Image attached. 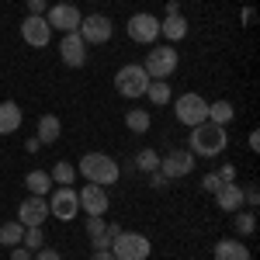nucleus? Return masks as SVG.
<instances>
[{"label": "nucleus", "instance_id": "nucleus-1", "mask_svg": "<svg viewBox=\"0 0 260 260\" xmlns=\"http://www.w3.org/2000/svg\"><path fill=\"white\" fill-rule=\"evenodd\" d=\"M225 146H229L225 125H215V121H201V125L191 128V136H187V153H191V156H201V160L222 156Z\"/></svg>", "mask_w": 260, "mask_h": 260}, {"label": "nucleus", "instance_id": "nucleus-2", "mask_svg": "<svg viewBox=\"0 0 260 260\" xmlns=\"http://www.w3.org/2000/svg\"><path fill=\"white\" fill-rule=\"evenodd\" d=\"M77 177H83L87 184L111 187V184H118L121 167H118V160L108 156V153H83L80 163H77Z\"/></svg>", "mask_w": 260, "mask_h": 260}, {"label": "nucleus", "instance_id": "nucleus-3", "mask_svg": "<svg viewBox=\"0 0 260 260\" xmlns=\"http://www.w3.org/2000/svg\"><path fill=\"white\" fill-rule=\"evenodd\" d=\"M177 66H180V52L174 45H167V42L153 45V49L146 52V59H142V70L149 73V80H167V77H174Z\"/></svg>", "mask_w": 260, "mask_h": 260}, {"label": "nucleus", "instance_id": "nucleus-4", "mask_svg": "<svg viewBox=\"0 0 260 260\" xmlns=\"http://www.w3.org/2000/svg\"><path fill=\"white\" fill-rule=\"evenodd\" d=\"M146 87H149V73L142 70V62H128L115 73V90L125 101H139L146 98Z\"/></svg>", "mask_w": 260, "mask_h": 260}, {"label": "nucleus", "instance_id": "nucleus-5", "mask_svg": "<svg viewBox=\"0 0 260 260\" xmlns=\"http://www.w3.org/2000/svg\"><path fill=\"white\" fill-rule=\"evenodd\" d=\"M111 253H115V260H149L153 243H149V236H142V233L121 229L118 236H115V243H111Z\"/></svg>", "mask_w": 260, "mask_h": 260}, {"label": "nucleus", "instance_id": "nucleus-6", "mask_svg": "<svg viewBox=\"0 0 260 260\" xmlns=\"http://www.w3.org/2000/svg\"><path fill=\"white\" fill-rule=\"evenodd\" d=\"M174 118L180 125H187V128H194L201 121H208V101L201 98L198 90H187V94H180L174 101Z\"/></svg>", "mask_w": 260, "mask_h": 260}, {"label": "nucleus", "instance_id": "nucleus-7", "mask_svg": "<svg viewBox=\"0 0 260 260\" xmlns=\"http://www.w3.org/2000/svg\"><path fill=\"white\" fill-rule=\"evenodd\" d=\"M77 35L87 42V49L90 45H104V42H111V35H115V21L108 18V14H83Z\"/></svg>", "mask_w": 260, "mask_h": 260}, {"label": "nucleus", "instance_id": "nucleus-8", "mask_svg": "<svg viewBox=\"0 0 260 260\" xmlns=\"http://www.w3.org/2000/svg\"><path fill=\"white\" fill-rule=\"evenodd\" d=\"M45 201H49V215L59 222H73L80 215V198L73 187H56V191H49Z\"/></svg>", "mask_w": 260, "mask_h": 260}, {"label": "nucleus", "instance_id": "nucleus-9", "mask_svg": "<svg viewBox=\"0 0 260 260\" xmlns=\"http://www.w3.org/2000/svg\"><path fill=\"white\" fill-rule=\"evenodd\" d=\"M128 39L136 45H156V39H160V18L149 14V11L132 14L128 18Z\"/></svg>", "mask_w": 260, "mask_h": 260}, {"label": "nucleus", "instance_id": "nucleus-10", "mask_svg": "<svg viewBox=\"0 0 260 260\" xmlns=\"http://www.w3.org/2000/svg\"><path fill=\"white\" fill-rule=\"evenodd\" d=\"M45 21H49V28L52 31H62V35H70V31H77L80 28V7L77 4H52L49 11H45Z\"/></svg>", "mask_w": 260, "mask_h": 260}, {"label": "nucleus", "instance_id": "nucleus-11", "mask_svg": "<svg viewBox=\"0 0 260 260\" xmlns=\"http://www.w3.org/2000/svg\"><path fill=\"white\" fill-rule=\"evenodd\" d=\"M194 167H198V160H194L187 149H170L167 156H160V174L167 180L187 177V174H194Z\"/></svg>", "mask_w": 260, "mask_h": 260}, {"label": "nucleus", "instance_id": "nucleus-12", "mask_svg": "<svg viewBox=\"0 0 260 260\" xmlns=\"http://www.w3.org/2000/svg\"><path fill=\"white\" fill-rule=\"evenodd\" d=\"M77 198H80L83 215H108V208H111L108 187H101V184H83L80 191H77Z\"/></svg>", "mask_w": 260, "mask_h": 260}, {"label": "nucleus", "instance_id": "nucleus-13", "mask_svg": "<svg viewBox=\"0 0 260 260\" xmlns=\"http://www.w3.org/2000/svg\"><path fill=\"white\" fill-rule=\"evenodd\" d=\"M21 39L28 42L31 49H45L52 42V28H49L45 14H28V18L21 21Z\"/></svg>", "mask_w": 260, "mask_h": 260}, {"label": "nucleus", "instance_id": "nucleus-14", "mask_svg": "<svg viewBox=\"0 0 260 260\" xmlns=\"http://www.w3.org/2000/svg\"><path fill=\"white\" fill-rule=\"evenodd\" d=\"M49 219V201L39 198V194H28V198L18 205V222L24 229H35V225H45Z\"/></svg>", "mask_w": 260, "mask_h": 260}, {"label": "nucleus", "instance_id": "nucleus-15", "mask_svg": "<svg viewBox=\"0 0 260 260\" xmlns=\"http://www.w3.org/2000/svg\"><path fill=\"white\" fill-rule=\"evenodd\" d=\"M59 59L66 62L70 70H80L83 62H87V42H83L77 31L62 35V42H59Z\"/></svg>", "mask_w": 260, "mask_h": 260}, {"label": "nucleus", "instance_id": "nucleus-16", "mask_svg": "<svg viewBox=\"0 0 260 260\" xmlns=\"http://www.w3.org/2000/svg\"><path fill=\"white\" fill-rule=\"evenodd\" d=\"M187 31H191V24L184 21V14H167V18H160V39L167 42V45L184 42V39H187Z\"/></svg>", "mask_w": 260, "mask_h": 260}, {"label": "nucleus", "instance_id": "nucleus-17", "mask_svg": "<svg viewBox=\"0 0 260 260\" xmlns=\"http://www.w3.org/2000/svg\"><path fill=\"white\" fill-rule=\"evenodd\" d=\"M21 121H24V111L18 101H0V136L21 132Z\"/></svg>", "mask_w": 260, "mask_h": 260}, {"label": "nucleus", "instance_id": "nucleus-18", "mask_svg": "<svg viewBox=\"0 0 260 260\" xmlns=\"http://www.w3.org/2000/svg\"><path fill=\"white\" fill-rule=\"evenodd\" d=\"M212 257L215 260H250V246L243 243V236H225V240L215 243V250H212Z\"/></svg>", "mask_w": 260, "mask_h": 260}, {"label": "nucleus", "instance_id": "nucleus-19", "mask_svg": "<svg viewBox=\"0 0 260 260\" xmlns=\"http://www.w3.org/2000/svg\"><path fill=\"white\" fill-rule=\"evenodd\" d=\"M215 205H219L222 212H240V208H243V187H240V180H236V184H222L219 191H215Z\"/></svg>", "mask_w": 260, "mask_h": 260}, {"label": "nucleus", "instance_id": "nucleus-20", "mask_svg": "<svg viewBox=\"0 0 260 260\" xmlns=\"http://www.w3.org/2000/svg\"><path fill=\"white\" fill-rule=\"evenodd\" d=\"M59 136H62V121L56 115H42L39 125H35V139L42 146H52V142H59Z\"/></svg>", "mask_w": 260, "mask_h": 260}, {"label": "nucleus", "instance_id": "nucleus-21", "mask_svg": "<svg viewBox=\"0 0 260 260\" xmlns=\"http://www.w3.org/2000/svg\"><path fill=\"white\" fill-rule=\"evenodd\" d=\"M24 187H28V194L45 198V194L52 191V177H49V170H28V174H24Z\"/></svg>", "mask_w": 260, "mask_h": 260}, {"label": "nucleus", "instance_id": "nucleus-22", "mask_svg": "<svg viewBox=\"0 0 260 260\" xmlns=\"http://www.w3.org/2000/svg\"><path fill=\"white\" fill-rule=\"evenodd\" d=\"M149 125H153V115H149L146 108H132V111L125 115V128H128L132 136H142V132H149Z\"/></svg>", "mask_w": 260, "mask_h": 260}, {"label": "nucleus", "instance_id": "nucleus-23", "mask_svg": "<svg viewBox=\"0 0 260 260\" xmlns=\"http://www.w3.org/2000/svg\"><path fill=\"white\" fill-rule=\"evenodd\" d=\"M146 101H149V104H156V108L170 104V101H174L170 83H167V80H149V87H146Z\"/></svg>", "mask_w": 260, "mask_h": 260}, {"label": "nucleus", "instance_id": "nucleus-24", "mask_svg": "<svg viewBox=\"0 0 260 260\" xmlns=\"http://www.w3.org/2000/svg\"><path fill=\"white\" fill-rule=\"evenodd\" d=\"M233 118H236L233 101H208V121H215V125H229Z\"/></svg>", "mask_w": 260, "mask_h": 260}, {"label": "nucleus", "instance_id": "nucleus-25", "mask_svg": "<svg viewBox=\"0 0 260 260\" xmlns=\"http://www.w3.org/2000/svg\"><path fill=\"white\" fill-rule=\"evenodd\" d=\"M49 177H52L56 187H73V184H77V167H73V163H66V160H59L52 170H49Z\"/></svg>", "mask_w": 260, "mask_h": 260}, {"label": "nucleus", "instance_id": "nucleus-26", "mask_svg": "<svg viewBox=\"0 0 260 260\" xmlns=\"http://www.w3.org/2000/svg\"><path fill=\"white\" fill-rule=\"evenodd\" d=\"M21 236H24V225H21L18 219H14V222H4V225H0V246L14 250V246H21Z\"/></svg>", "mask_w": 260, "mask_h": 260}, {"label": "nucleus", "instance_id": "nucleus-27", "mask_svg": "<svg viewBox=\"0 0 260 260\" xmlns=\"http://www.w3.org/2000/svg\"><path fill=\"white\" fill-rule=\"evenodd\" d=\"M132 167L142 170V174H156V170H160V153H156V149H139Z\"/></svg>", "mask_w": 260, "mask_h": 260}, {"label": "nucleus", "instance_id": "nucleus-28", "mask_svg": "<svg viewBox=\"0 0 260 260\" xmlns=\"http://www.w3.org/2000/svg\"><path fill=\"white\" fill-rule=\"evenodd\" d=\"M233 215H236L233 225H236L240 236H253V233H257V215H253V212H233Z\"/></svg>", "mask_w": 260, "mask_h": 260}, {"label": "nucleus", "instance_id": "nucleus-29", "mask_svg": "<svg viewBox=\"0 0 260 260\" xmlns=\"http://www.w3.org/2000/svg\"><path fill=\"white\" fill-rule=\"evenodd\" d=\"M21 246H24V250H31V253H35V250H42V246H45V233H42V225H35V229H24Z\"/></svg>", "mask_w": 260, "mask_h": 260}, {"label": "nucleus", "instance_id": "nucleus-30", "mask_svg": "<svg viewBox=\"0 0 260 260\" xmlns=\"http://www.w3.org/2000/svg\"><path fill=\"white\" fill-rule=\"evenodd\" d=\"M83 225H87V240L98 243L101 236H104V225H108V222H104V215H87V222H83Z\"/></svg>", "mask_w": 260, "mask_h": 260}, {"label": "nucleus", "instance_id": "nucleus-31", "mask_svg": "<svg viewBox=\"0 0 260 260\" xmlns=\"http://www.w3.org/2000/svg\"><path fill=\"white\" fill-rule=\"evenodd\" d=\"M215 174H219V180H222V184H236V177H240L233 163H222V167H219V170H215Z\"/></svg>", "mask_w": 260, "mask_h": 260}, {"label": "nucleus", "instance_id": "nucleus-32", "mask_svg": "<svg viewBox=\"0 0 260 260\" xmlns=\"http://www.w3.org/2000/svg\"><path fill=\"white\" fill-rule=\"evenodd\" d=\"M201 187H205L208 194H215V191H219V187H222L219 174H205V177H201Z\"/></svg>", "mask_w": 260, "mask_h": 260}, {"label": "nucleus", "instance_id": "nucleus-33", "mask_svg": "<svg viewBox=\"0 0 260 260\" xmlns=\"http://www.w3.org/2000/svg\"><path fill=\"white\" fill-rule=\"evenodd\" d=\"M243 205H250V208H257L260 205V191L250 184V187H243Z\"/></svg>", "mask_w": 260, "mask_h": 260}, {"label": "nucleus", "instance_id": "nucleus-34", "mask_svg": "<svg viewBox=\"0 0 260 260\" xmlns=\"http://www.w3.org/2000/svg\"><path fill=\"white\" fill-rule=\"evenodd\" d=\"M149 187H153V191H167V187H170V180L156 170V174H149Z\"/></svg>", "mask_w": 260, "mask_h": 260}, {"label": "nucleus", "instance_id": "nucleus-35", "mask_svg": "<svg viewBox=\"0 0 260 260\" xmlns=\"http://www.w3.org/2000/svg\"><path fill=\"white\" fill-rule=\"evenodd\" d=\"M28 4V14H45L49 11V0H24Z\"/></svg>", "mask_w": 260, "mask_h": 260}, {"label": "nucleus", "instance_id": "nucleus-36", "mask_svg": "<svg viewBox=\"0 0 260 260\" xmlns=\"http://www.w3.org/2000/svg\"><path fill=\"white\" fill-rule=\"evenodd\" d=\"M35 260H62L59 250H52V246H42V250H35Z\"/></svg>", "mask_w": 260, "mask_h": 260}, {"label": "nucleus", "instance_id": "nucleus-37", "mask_svg": "<svg viewBox=\"0 0 260 260\" xmlns=\"http://www.w3.org/2000/svg\"><path fill=\"white\" fill-rule=\"evenodd\" d=\"M11 260H35V253L24 250V246H14V250H11Z\"/></svg>", "mask_w": 260, "mask_h": 260}, {"label": "nucleus", "instance_id": "nucleus-38", "mask_svg": "<svg viewBox=\"0 0 260 260\" xmlns=\"http://www.w3.org/2000/svg\"><path fill=\"white\" fill-rule=\"evenodd\" d=\"M90 260H115V253H111V250H94Z\"/></svg>", "mask_w": 260, "mask_h": 260}, {"label": "nucleus", "instance_id": "nucleus-39", "mask_svg": "<svg viewBox=\"0 0 260 260\" xmlns=\"http://www.w3.org/2000/svg\"><path fill=\"white\" fill-rule=\"evenodd\" d=\"M253 18H257V14H253V7H243V24H246V28L253 24Z\"/></svg>", "mask_w": 260, "mask_h": 260}, {"label": "nucleus", "instance_id": "nucleus-40", "mask_svg": "<svg viewBox=\"0 0 260 260\" xmlns=\"http://www.w3.org/2000/svg\"><path fill=\"white\" fill-rule=\"evenodd\" d=\"M250 149H253V153L260 149V132H250Z\"/></svg>", "mask_w": 260, "mask_h": 260}, {"label": "nucleus", "instance_id": "nucleus-41", "mask_svg": "<svg viewBox=\"0 0 260 260\" xmlns=\"http://www.w3.org/2000/svg\"><path fill=\"white\" fill-rule=\"evenodd\" d=\"M56 4H73V0H56Z\"/></svg>", "mask_w": 260, "mask_h": 260}]
</instances>
